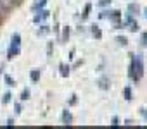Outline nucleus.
<instances>
[{
    "instance_id": "39448f33",
    "label": "nucleus",
    "mask_w": 147,
    "mask_h": 129,
    "mask_svg": "<svg viewBox=\"0 0 147 129\" xmlns=\"http://www.w3.org/2000/svg\"><path fill=\"white\" fill-rule=\"evenodd\" d=\"M5 81H7V84H14V81H12V79H11V78H9V76H7V78H5Z\"/></svg>"
},
{
    "instance_id": "f257e3e1",
    "label": "nucleus",
    "mask_w": 147,
    "mask_h": 129,
    "mask_svg": "<svg viewBox=\"0 0 147 129\" xmlns=\"http://www.w3.org/2000/svg\"><path fill=\"white\" fill-rule=\"evenodd\" d=\"M18 52H19V35H14L12 36V45L9 48V57H14Z\"/></svg>"
},
{
    "instance_id": "7ed1b4c3",
    "label": "nucleus",
    "mask_w": 147,
    "mask_h": 129,
    "mask_svg": "<svg viewBox=\"0 0 147 129\" xmlns=\"http://www.w3.org/2000/svg\"><path fill=\"white\" fill-rule=\"evenodd\" d=\"M28 96H30V91H28V90H26V91H23V95H21V98H23V100H26Z\"/></svg>"
},
{
    "instance_id": "f03ea898",
    "label": "nucleus",
    "mask_w": 147,
    "mask_h": 129,
    "mask_svg": "<svg viewBox=\"0 0 147 129\" xmlns=\"http://www.w3.org/2000/svg\"><path fill=\"white\" fill-rule=\"evenodd\" d=\"M38 78H40V72H38V71H33V72H31V79H33V81H36Z\"/></svg>"
},
{
    "instance_id": "20e7f679",
    "label": "nucleus",
    "mask_w": 147,
    "mask_h": 129,
    "mask_svg": "<svg viewBox=\"0 0 147 129\" xmlns=\"http://www.w3.org/2000/svg\"><path fill=\"white\" fill-rule=\"evenodd\" d=\"M142 40H144V45L147 47V33H144V35H142Z\"/></svg>"
},
{
    "instance_id": "423d86ee",
    "label": "nucleus",
    "mask_w": 147,
    "mask_h": 129,
    "mask_svg": "<svg viewBox=\"0 0 147 129\" xmlns=\"http://www.w3.org/2000/svg\"><path fill=\"white\" fill-rule=\"evenodd\" d=\"M130 93H131V91H130V88H126V90H125V95H126V98H130Z\"/></svg>"
}]
</instances>
